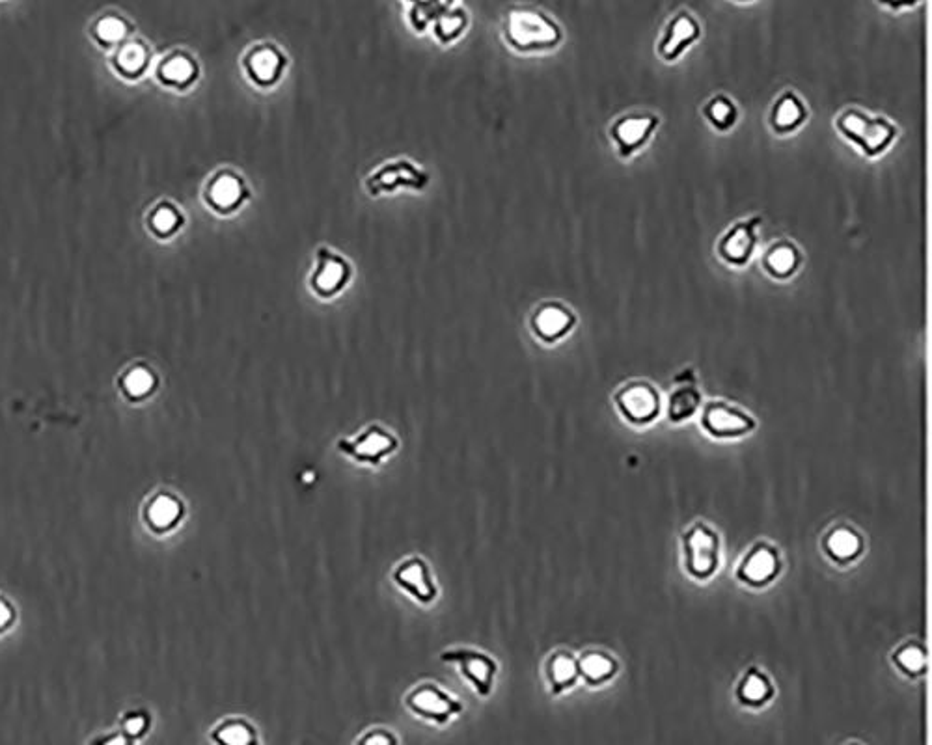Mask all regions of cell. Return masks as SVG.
I'll list each match as a JSON object with an SVG mask.
<instances>
[{"label": "cell", "mask_w": 932, "mask_h": 745, "mask_svg": "<svg viewBox=\"0 0 932 745\" xmlns=\"http://www.w3.org/2000/svg\"><path fill=\"white\" fill-rule=\"evenodd\" d=\"M504 40L519 53H543L562 43L563 30L537 6H513L504 19Z\"/></svg>", "instance_id": "6da1fadb"}, {"label": "cell", "mask_w": 932, "mask_h": 745, "mask_svg": "<svg viewBox=\"0 0 932 745\" xmlns=\"http://www.w3.org/2000/svg\"><path fill=\"white\" fill-rule=\"evenodd\" d=\"M836 129L845 140L858 146L865 157L882 155L897 138V125L890 118L854 105L837 114Z\"/></svg>", "instance_id": "7a4b0ae2"}, {"label": "cell", "mask_w": 932, "mask_h": 745, "mask_svg": "<svg viewBox=\"0 0 932 745\" xmlns=\"http://www.w3.org/2000/svg\"><path fill=\"white\" fill-rule=\"evenodd\" d=\"M685 569L694 580H709L720 567V537L709 524L696 522L683 533Z\"/></svg>", "instance_id": "3957f363"}, {"label": "cell", "mask_w": 932, "mask_h": 745, "mask_svg": "<svg viewBox=\"0 0 932 745\" xmlns=\"http://www.w3.org/2000/svg\"><path fill=\"white\" fill-rule=\"evenodd\" d=\"M614 405L623 420L644 427L657 420L662 412V397L657 386L645 379H632L617 388Z\"/></svg>", "instance_id": "277c9868"}, {"label": "cell", "mask_w": 932, "mask_h": 745, "mask_svg": "<svg viewBox=\"0 0 932 745\" xmlns=\"http://www.w3.org/2000/svg\"><path fill=\"white\" fill-rule=\"evenodd\" d=\"M405 706L416 718L431 721L437 725L450 723L465 710V706L459 699H455L448 691L442 690L433 682H422L414 686L405 695Z\"/></svg>", "instance_id": "5b68a950"}, {"label": "cell", "mask_w": 932, "mask_h": 745, "mask_svg": "<svg viewBox=\"0 0 932 745\" xmlns=\"http://www.w3.org/2000/svg\"><path fill=\"white\" fill-rule=\"evenodd\" d=\"M763 224L761 215L735 220L727 226L726 231L716 241V254L718 258L727 263L729 267L741 269L754 258L757 244H759V228Z\"/></svg>", "instance_id": "8992f818"}, {"label": "cell", "mask_w": 932, "mask_h": 745, "mask_svg": "<svg viewBox=\"0 0 932 745\" xmlns=\"http://www.w3.org/2000/svg\"><path fill=\"white\" fill-rule=\"evenodd\" d=\"M658 125H660V118L655 112L632 110V112L617 116L616 120L610 123L608 135L614 142L617 153L623 159H629L651 140Z\"/></svg>", "instance_id": "52a82bcc"}, {"label": "cell", "mask_w": 932, "mask_h": 745, "mask_svg": "<svg viewBox=\"0 0 932 745\" xmlns=\"http://www.w3.org/2000/svg\"><path fill=\"white\" fill-rule=\"evenodd\" d=\"M755 427L757 421L750 412L722 399H711L701 408V429L713 438H741L755 431Z\"/></svg>", "instance_id": "ba28073f"}, {"label": "cell", "mask_w": 932, "mask_h": 745, "mask_svg": "<svg viewBox=\"0 0 932 745\" xmlns=\"http://www.w3.org/2000/svg\"><path fill=\"white\" fill-rule=\"evenodd\" d=\"M398 446V438L377 423L366 427L362 433L353 438L338 440L340 453L351 457L358 464H368V466H379L386 457H390L398 449Z\"/></svg>", "instance_id": "9c48e42d"}, {"label": "cell", "mask_w": 932, "mask_h": 745, "mask_svg": "<svg viewBox=\"0 0 932 745\" xmlns=\"http://www.w3.org/2000/svg\"><path fill=\"white\" fill-rule=\"evenodd\" d=\"M429 183V174L420 164L409 159H396L377 166L366 179V189L371 196L407 187V189H424Z\"/></svg>", "instance_id": "30bf717a"}, {"label": "cell", "mask_w": 932, "mask_h": 745, "mask_svg": "<svg viewBox=\"0 0 932 745\" xmlns=\"http://www.w3.org/2000/svg\"><path fill=\"white\" fill-rule=\"evenodd\" d=\"M353 276V267L342 254L321 246L316 252L314 271L310 274V289L319 298L340 295Z\"/></svg>", "instance_id": "8fae6325"}, {"label": "cell", "mask_w": 932, "mask_h": 745, "mask_svg": "<svg viewBox=\"0 0 932 745\" xmlns=\"http://www.w3.org/2000/svg\"><path fill=\"white\" fill-rule=\"evenodd\" d=\"M701 38L698 17L679 10L668 19L657 41V53L664 62H677Z\"/></svg>", "instance_id": "7c38bea8"}, {"label": "cell", "mask_w": 932, "mask_h": 745, "mask_svg": "<svg viewBox=\"0 0 932 745\" xmlns=\"http://www.w3.org/2000/svg\"><path fill=\"white\" fill-rule=\"evenodd\" d=\"M782 572V557L776 546L761 541L754 544L737 567L739 582L748 587H767Z\"/></svg>", "instance_id": "4fadbf2b"}, {"label": "cell", "mask_w": 932, "mask_h": 745, "mask_svg": "<svg viewBox=\"0 0 932 745\" xmlns=\"http://www.w3.org/2000/svg\"><path fill=\"white\" fill-rule=\"evenodd\" d=\"M440 660L446 664L457 665L461 675L474 686L478 695L481 697L491 695L498 665L489 654L472 651V649H452V651L442 652Z\"/></svg>", "instance_id": "5bb4252c"}, {"label": "cell", "mask_w": 932, "mask_h": 745, "mask_svg": "<svg viewBox=\"0 0 932 745\" xmlns=\"http://www.w3.org/2000/svg\"><path fill=\"white\" fill-rule=\"evenodd\" d=\"M576 313L562 300H545L535 308L530 326L543 343H556L565 338L576 326Z\"/></svg>", "instance_id": "9a60e30c"}, {"label": "cell", "mask_w": 932, "mask_h": 745, "mask_svg": "<svg viewBox=\"0 0 932 745\" xmlns=\"http://www.w3.org/2000/svg\"><path fill=\"white\" fill-rule=\"evenodd\" d=\"M286 64V55L275 43H258L250 47L243 58V69L248 79L261 88L275 86L282 79Z\"/></svg>", "instance_id": "2e32d148"}, {"label": "cell", "mask_w": 932, "mask_h": 745, "mask_svg": "<svg viewBox=\"0 0 932 745\" xmlns=\"http://www.w3.org/2000/svg\"><path fill=\"white\" fill-rule=\"evenodd\" d=\"M392 580L399 589L407 591L414 600L422 604H431L439 595V589L431 576V569L422 557L412 556L401 561L394 569Z\"/></svg>", "instance_id": "e0dca14e"}, {"label": "cell", "mask_w": 932, "mask_h": 745, "mask_svg": "<svg viewBox=\"0 0 932 745\" xmlns=\"http://www.w3.org/2000/svg\"><path fill=\"white\" fill-rule=\"evenodd\" d=\"M701 410V392L698 388V379L692 369H685L675 377V388L670 392L666 414L672 423L694 418Z\"/></svg>", "instance_id": "ac0fdd59"}, {"label": "cell", "mask_w": 932, "mask_h": 745, "mask_svg": "<svg viewBox=\"0 0 932 745\" xmlns=\"http://www.w3.org/2000/svg\"><path fill=\"white\" fill-rule=\"evenodd\" d=\"M802 263H804V254L800 246L787 237L776 239L761 256L763 271L767 272L770 278L780 280V282L793 278L796 272L800 271Z\"/></svg>", "instance_id": "d6986e66"}, {"label": "cell", "mask_w": 932, "mask_h": 745, "mask_svg": "<svg viewBox=\"0 0 932 745\" xmlns=\"http://www.w3.org/2000/svg\"><path fill=\"white\" fill-rule=\"evenodd\" d=\"M248 198L250 190L247 181L230 170L219 172L207 187V200L220 213H232L241 209Z\"/></svg>", "instance_id": "ffe728a7"}, {"label": "cell", "mask_w": 932, "mask_h": 745, "mask_svg": "<svg viewBox=\"0 0 932 745\" xmlns=\"http://www.w3.org/2000/svg\"><path fill=\"white\" fill-rule=\"evenodd\" d=\"M808 107L795 90H783L770 107L768 123L774 133L791 135L808 120Z\"/></svg>", "instance_id": "44dd1931"}, {"label": "cell", "mask_w": 932, "mask_h": 745, "mask_svg": "<svg viewBox=\"0 0 932 745\" xmlns=\"http://www.w3.org/2000/svg\"><path fill=\"white\" fill-rule=\"evenodd\" d=\"M824 552L839 565L852 563L864 552V541L860 533L850 526H836L824 537Z\"/></svg>", "instance_id": "7402d4cb"}, {"label": "cell", "mask_w": 932, "mask_h": 745, "mask_svg": "<svg viewBox=\"0 0 932 745\" xmlns=\"http://www.w3.org/2000/svg\"><path fill=\"white\" fill-rule=\"evenodd\" d=\"M545 675H547L550 691L554 695H562L565 691L571 690L580 678L578 660L569 651H556L550 654L547 660Z\"/></svg>", "instance_id": "603a6c76"}, {"label": "cell", "mask_w": 932, "mask_h": 745, "mask_svg": "<svg viewBox=\"0 0 932 745\" xmlns=\"http://www.w3.org/2000/svg\"><path fill=\"white\" fill-rule=\"evenodd\" d=\"M772 680L761 669H748L737 686V699L742 706L763 708L774 699Z\"/></svg>", "instance_id": "cb8c5ba5"}, {"label": "cell", "mask_w": 932, "mask_h": 745, "mask_svg": "<svg viewBox=\"0 0 932 745\" xmlns=\"http://www.w3.org/2000/svg\"><path fill=\"white\" fill-rule=\"evenodd\" d=\"M578 673L588 686H603L617 673L616 658L603 651L584 652L578 658Z\"/></svg>", "instance_id": "d4e9b609"}, {"label": "cell", "mask_w": 932, "mask_h": 745, "mask_svg": "<svg viewBox=\"0 0 932 745\" xmlns=\"http://www.w3.org/2000/svg\"><path fill=\"white\" fill-rule=\"evenodd\" d=\"M211 742L215 745H260V736L248 719L228 718L211 731Z\"/></svg>", "instance_id": "484cf974"}, {"label": "cell", "mask_w": 932, "mask_h": 745, "mask_svg": "<svg viewBox=\"0 0 932 745\" xmlns=\"http://www.w3.org/2000/svg\"><path fill=\"white\" fill-rule=\"evenodd\" d=\"M701 114H703V118L707 120V123L720 133H726L729 129H733L735 123L739 120V109H737L735 101L727 94H716L709 97L707 103L701 109Z\"/></svg>", "instance_id": "4316f807"}, {"label": "cell", "mask_w": 932, "mask_h": 745, "mask_svg": "<svg viewBox=\"0 0 932 745\" xmlns=\"http://www.w3.org/2000/svg\"><path fill=\"white\" fill-rule=\"evenodd\" d=\"M468 25V15L461 4H448L444 2V8L437 15L435 23L431 25V30L435 38L440 43H452L457 40Z\"/></svg>", "instance_id": "83f0119b"}, {"label": "cell", "mask_w": 932, "mask_h": 745, "mask_svg": "<svg viewBox=\"0 0 932 745\" xmlns=\"http://www.w3.org/2000/svg\"><path fill=\"white\" fill-rule=\"evenodd\" d=\"M891 662L905 677L918 678L927 671V651L919 641H906L893 651Z\"/></svg>", "instance_id": "f1b7e54d"}, {"label": "cell", "mask_w": 932, "mask_h": 745, "mask_svg": "<svg viewBox=\"0 0 932 745\" xmlns=\"http://www.w3.org/2000/svg\"><path fill=\"white\" fill-rule=\"evenodd\" d=\"M181 503L172 498V496H157L153 502H151L150 509H148V520H150L151 526L155 529H165L174 528L178 524L179 518H181Z\"/></svg>", "instance_id": "f546056e"}, {"label": "cell", "mask_w": 932, "mask_h": 745, "mask_svg": "<svg viewBox=\"0 0 932 745\" xmlns=\"http://www.w3.org/2000/svg\"><path fill=\"white\" fill-rule=\"evenodd\" d=\"M444 8V2H414L409 4V23L416 32H425L427 28L435 23L440 10Z\"/></svg>", "instance_id": "4dcf8cb0"}, {"label": "cell", "mask_w": 932, "mask_h": 745, "mask_svg": "<svg viewBox=\"0 0 932 745\" xmlns=\"http://www.w3.org/2000/svg\"><path fill=\"white\" fill-rule=\"evenodd\" d=\"M163 75L168 81L178 82V84L191 81L192 75H194V64L187 56H172V58L166 60L165 66H163Z\"/></svg>", "instance_id": "1f68e13d"}, {"label": "cell", "mask_w": 932, "mask_h": 745, "mask_svg": "<svg viewBox=\"0 0 932 745\" xmlns=\"http://www.w3.org/2000/svg\"><path fill=\"white\" fill-rule=\"evenodd\" d=\"M153 386V377H151L150 371L138 367V369H133L127 377H125V388L127 392L131 395H144L148 393Z\"/></svg>", "instance_id": "d6a6232c"}, {"label": "cell", "mask_w": 932, "mask_h": 745, "mask_svg": "<svg viewBox=\"0 0 932 745\" xmlns=\"http://www.w3.org/2000/svg\"><path fill=\"white\" fill-rule=\"evenodd\" d=\"M355 745H399L398 736L384 727H373L364 732Z\"/></svg>", "instance_id": "836d02e7"}, {"label": "cell", "mask_w": 932, "mask_h": 745, "mask_svg": "<svg viewBox=\"0 0 932 745\" xmlns=\"http://www.w3.org/2000/svg\"><path fill=\"white\" fill-rule=\"evenodd\" d=\"M144 56H146V53H144L142 45L127 43V45H124V49L120 51L118 60H120L122 68L127 69V71H137L144 64Z\"/></svg>", "instance_id": "e575fe53"}, {"label": "cell", "mask_w": 932, "mask_h": 745, "mask_svg": "<svg viewBox=\"0 0 932 745\" xmlns=\"http://www.w3.org/2000/svg\"><path fill=\"white\" fill-rule=\"evenodd\" d=\"M97 32H99V36L105 38V40H118V38L124 36V23H122L120 19H116V17H105V19L99 21Z\"/></svg>", "instance_id": "d590c367"}, {"label": "cell", "mask_w": 932, "mask_h": 745, "mask_svg": "<svg viewBox=\"0 0 932 745\" xmlns=\"http://www.w3.org/2000/svg\"><path fill=\"white\" fill-rule=\"evenodd\" d=\"M176 224H178V215H176V211L170 209V207H161V209H157V213L153 215V226H155L157 230L163 231V233L174 230Z\"/></svg>", "instance_id": "8d00e7d4"}, {"label": "cell", "mask_w": 932, "mask_h": 745, "mask_svg": "<svg viewBox=\"0 0 932 745\" xmlns=\"http://www.w3.org/2000/svg\"><path fill=\"white\" fill-rule=\"evenodd\" d=\"M148 729V719L144 716H131V718L125 719L124 731L125 734L137 738L140 734H144Z\"/></svg>", "instance_id": "74e56055"}, {"label": "cell", "mask_w": 932, "mask_h": 745, "mask_svg": "<svg viewBox=\"0 0 932 745\" xmlns=\"http://www.w3.org/2000/svg\"><path fill=\"white\" fill-rule=\"evenodd\" d=\"M10 619H12V611L8 610L6 604L0 602V628H4L6 624L10 623Z\"/></svg>", "instance_id": "f35d334b"}, {"label": "cell", "mask_w": 932, "mask_h": 745, "mask_svg": "<svg viewBox=\"0 0 932 745\" xmlns=\"http://www.w3.org/2000/svg\"><path fill=\"white\" fill-rule=\"evenodd\" d=\"M103 745H129V742H127L125 736H112Z\"/></svg>", "instance_id": "ab89813d"}, {"label": "cell", "mask_w": 932, "mask_h": 745, "mask_svg": "<svg viewBox=\"0 0 932 745\" xmlns=\"http://www.w3.org/2000/svg\"><path fill=\"white\" fill-rule=\"evenodd\" d=\"M849 745H860V744H849Z\"/></svg>", "instance_id": "60d3db41"}]
</instances>
